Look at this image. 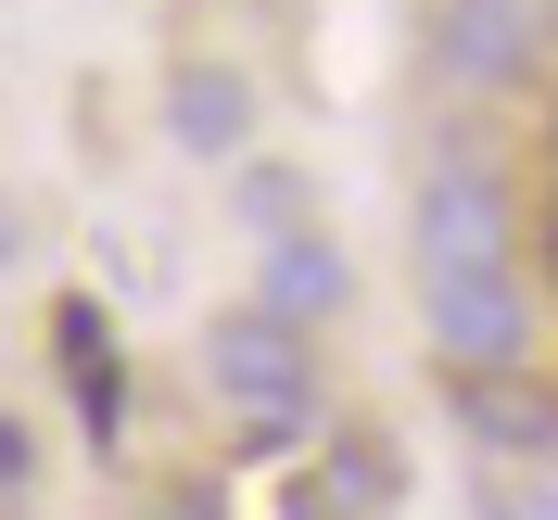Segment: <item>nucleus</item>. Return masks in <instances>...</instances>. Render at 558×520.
<instances>
[{"mask_svg": "<svg viewBox=\"0 0 558 520\" xmlns=\"http://www.w3.org/2000/svg\"><path fill=\"white\" fill-rule=\"evenodd\" d=\"M204 382L242 407L254 445H305L317 432V355H305V317H279V305H229L204 330Z\"/></svg>", "mask_w": 558, "mask_h": 520, "instance_id": "obj_1", "label": "nucleus"}, {"mask_svg": "<svg viewBox=\"0 0 558 520\" xmlns=\"http://www.w3.org/2000/svg\"><path fill=\"white\" fill-rule=\"evenodd\" d=\"M0 495H38V445H26V419L0 407Z\"/></svg>", "mask_w": 558, "mask_h": 520, "instance_id": "obj_10", "label": "nucleus"}, {"mask_svg": "<svg viewBox=\"0 0 558 520\" xmlns=\"http://www.w3.org/2000/svg\"><path fill=\"white\" fill-rule=\"evenodd\" d=\"M418 305H432L445 368H521V355H533V292H521V267H445V279H418Z\"/></svg>", "mask_w": 558, "mask_h": 520, "instance_id": "obj_2", "label": "nucleus"}, {"mask_svg": "<svg viewBox=\"0 0 558 520\" xmlns=\"http://www.w3.org/2000/svg\"><path fill=\"white\" fill-rule=\"evenodd\" d=\"M51 355H64L76 419L114 432V419H128V343H114V317H102V305H64V317H51Z\"/></svg>", "mask_w": 558, "mask_h": 520, "instance_id": "obj_6", "label": "nucleus"}, {"mask_svg": "<svg viewBox=\"0 0 558 520\" xmlns=\"http://www.w3.org/2000/svg\"><path fill=\"white\" fill-rule=\"evenodd\" d=\"M330 495H343V508H393L407 483H393V457H381V445H355V432H343V470H330Z\"/></svg>", "mask_w": 558, "mask_h": 520, "instance_id": "obj_9", "label": "nucleus"}, {"mask_svg": "<svg viewBox=\"0 0 558 520\" xmlns=\"http://www.w3.org/2000/svg\"><path fill=\"white\" fill-rule=\"evenodd\" d=\"M445 267H508V178H483L457 140L418 178V279H445Z\"/></svg>", "mask_w": 558, "mask_h": 520, "instance_id": "obj_3", "label": "nucleus"}, {"mask_svg": "<svg viewBox=\"0 0 558 520\" xmlns=\"http://www.w3.org/2000/svg\"><path fill=\"white\" fill-rule=\"evenodd\" d=\"M546 26H533V0H432V64L457 89H521Z\"/></svg>", "mask_w": 558, "mask_h": 520, "instance_id": "obj_4", "label": "nucleus"}, {"mask_svg": "<svg viewBox=\"0 0 558 520\" xmlns=\"http://www.w3.org/2000/svg\"><path fill=\"white\" fill-rule=\"evenodd\" d=\"M267 305L279 317H330V305H343V254L317 242V229H279V242H267Z\"/></svg>", "mask_w": 558, "mask_h": 520, "instance_id": "obj_8", "label": "nucleus"}, {"mask_svg": "<svg viewBox=\"0 0 558 520\" xmlns=\"http://www.w3.org/2000/svg\"><path fill=\"white\" fill-rule=\"evenodd\" d=\"M178 140H191V153H242V114H254V89L229 64H178Z\"/></svg>", "mask_w": 558, "mask_h": 520, "instance_id": "obj_7", "label": "nucleus"}, {"mask_svg": "<svg viewBox=\"0 0 558 520\" xmlns=\"http://www.w3.org/2000/svg\"><path fill=\"white\" fill-rule=\"evenodd\" d=\"M13 254H26V229H13V204H0V267H13Z\"/></svg>", "mask_w": 558, "mask_h": 520, "instance_id": "obj_11", "label": "nucleus"}, {"mask_svg": "<svg viewBox=\"0 0 558 520\" xmlns=\"http://www.w3.org/2000/svg\"><path fill=\"white\" fill-rule=\"evenodd\" d=\"M457 432L508 470H533V457H558V394L533 382V355L521 368H457Z\"/></svg>", "mask_w": 558, "mask_h": 520, "instance_id": "obj_5", "label": "nucleus"}]
</instances>
